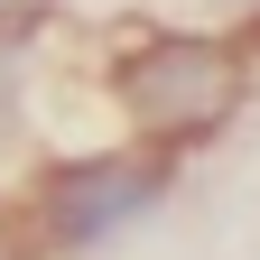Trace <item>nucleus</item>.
<instances>
[{"label": "nucleus", "instance_id": "f257e3e1", "mask_svg": "<svg viewBox=\"0 0 260 260\" xmlns=\"http://www.w3.org/2000/svg\"><path fill=\"white\" fill-rule=\"evenodd\" d=\"M130 121L158 130V140H195V130H214L223 112H233V93H242V65L233 47H214V38H149L140 56H130Z\"/></svg>", "mask_w": 260, "mask_h": 260}, {"label": "nucleus", "instance_id": "7ed1b4c3", "mask_svg": "<svg viewBox=\"0 0 260 260\" xmlns=\"http://www.w3.org/2000/svg\"><path fill=\"white\" fill-rule=\"evenodd\" d=\"M233 10H260V0H233Z\"/></svg>", "mask_w": 260, "mask_h": 260}, {"label": "nucleus", "instance_id": "f03ea898", "mask_svg": "<svg viewBox=\"0 0 260 260\" xmlns=\"http://www.w3.org/2000/svg\"><path fill=\"white\" fill-rule=\"evenodd\" d=\"M158 186H168V177H158L149 158H84V168H56V177H47L38 223H47V242L93 251V242H112L130 214H149Z\"/></svg>", "mask_w": 260, "mask_h": 260}]
</instances>
